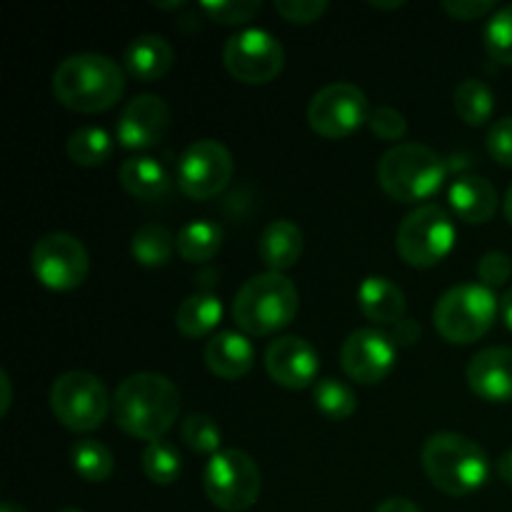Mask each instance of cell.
I'll list each match as a JSON object with an SVG mask.
<instances>
[{"mask_svg": "<svg viewBox=\"0 0 512 512\" xmlns=\"http://www.w3.org/2000/svg\"><path fill=\"white\" fill-rule=\"evenodd\" d=\"M180 390L160 373H135L125 378L113 393V418L130 438L163 440V435L178 423Z\"/></svg>", "mask_w": 512, "mask_h": 512, "instance_id": "6da1fadb", "label": "cell"}, {"mask_svg": "<svg viewBox=\"0 0 512 512\" xmlns=\"http://www.w3.org/2000/svg\"><path fill=\"white\" fill-rule=\"evenodd\" d=\"M125 93V73L100 53L68 55L53 73V95L73 113H103Z\"/></svg>", "mask_w": 512, "mask_h": 512, "instance_id": "7a4b0ae2", "label": "cell"}, {"mask_svg": "<svg viewBox=\"0 0 512 512\" xmlns=\"http://www.w3.org/2000/svg\"><path fill=\"white\" fill-rule=\"evenodd\" d=\"M420 463L430 483L450 498H465L475 493L488 483L490 475L488 453L468 435L450 433V430L425 440Z\"/></svg>", "mask_w": 512, "mask_h": 512, "instance_id": "3957f363", "label": "cell"}, {"mask_svg": "<svg viewBox=\"0 0 512 512\" xmlns=\"http://www.w3.org/2000/svg\"><path fill=\"white\" fill-rule=\"evenodd\" d=\"M300 308L298 290L283 273L250 278L233 300V320L245 335H273L288 328Z\"/></svg>", "mask_w": 512, "mask_h": 512, "instance_id": "277c9868", "label": "cell"}, {"mask_svg": "<svg viewBox=\"0 0 512 512\" xmlns=\"http://www.w3.org/2000/svg\"><path fill=\"white\" fill-rule=\"evenodd\" d=\"M448 168L433 148L420 143H398L380 158L378 183L398 203H420L433 198Z\"/></svg>", "mask_w": 512, "mask_h": 512, "instance_id": "5b68a950", "label": "cell"}, {"mask_svg": "<svg viewBox=\"0 0 512 512\" xmlns=\"http://www.w3.org/2000/svg\"><path fill=\"white\" fill-rule=\"evenodd\" d=\"M500 313L498 295L480 283L455 285L433 310L435 330L453 345H470L490 333Z\"/></svg>", "mask_w": 512, "mask_h": 512, "instance_id": "8992f818", "label": "cell"}, {"mask_svg": "<svg viewBox=\"0 0 512 512\" xmlns=\"http://www.w3.org/2000/svg\"><path fill=\"white\" fill-rule=\"evenodd\" d=\"M203 490L215 508L225 512L250 510L263 490L258 463L243 450H220L203 470Z\"/></svg>", "mask_w": 512, "mask_h": 512, "instance_id": "52a82bcc", "label": "cell"}, {"mask_svg": "<svg viewBox=\"0 0 512 512\" xmlns=\"http://www.w3.org/2000/svg\"><path fill=\"white\" fill-rule=\"evenodd\" d=\"M50 408L60 425L73 433H93L113 410V398H108L103 380L93 373L70 370L55 378L50 388Z\"/></svg>", "mask_w": 512, "mask_h": 512, "instance_id": "ba28073f", "label": "cell"}, {"mask_svg": "<svg viewBox=\"0 0 512 512\" xmlns=\"http://www.w3.org/2000/svg\"><path fill=\"white\" fill-rule=\"evenodd\" d=\"M455 245V223L440 205H418L398 228L395 248L410 268H433L443 263Z\"/></svg>", "mask_w": 512, "mask_h": 512, "instance_id": "9c48e42d", "label": "cell"}, {"mask_svg": "<svg viewBox=\"0 0 512 512\" xmlns=\"http://www.w3.org/2000/svg\"><path fill=\"white\" fill-rule=\"evenodd\" d=\"M223 63L240 83L265 85L283 73L285 48L268 30L245 28L228 38L223 48Z\"/></svg>", "mask_w": 512, "mask_h": 512, "instance_id": "30bf717a", "label": "cell"}, {"mask_svg": "<svg viewBox=\"0 0 512 512\" xmlns=\"http://www.w3.org/2000/svg\"><path fill=\"white\" fill-rule=\"evenodd\" d=\"M33 275L40 285L55 293H70L88 278L90 258L85 245L70 233H48L30 253Z\"/></svg>", "mask_w": 512, "mask_h": 512, "instance_id": "8fae6325", "label": "cell"}, {"mask_svg": "<svg viewBox=\"0 0 512 512\" xmlns=\"http://www.w3.org/2000/svg\"><path fill=\"white\" fill-rule=\"evenodd\" d=\"M233 155L218 140H195L178 163V188L193 200H210L233 180Z\"/></svg>", "mask_w": 512, "mask_h": 512, "instance_id": "7c38bea8", "label": "cell"}, {"mask_svg": "<svg viewBox=\"0 0 512 512\" xmlns=\"http://www.w3.org/2000/svg\"><path fill=\"white\" fill-rule=\"evenodd\" d=\"M368 98L353 83H330L313 95L308 105V123L318 135L340 140L368 123Z\"/></svg>", "mask_w": 512, "mask_h": 512, "instance_id": "4fadbf2b", "label": "cell"}, {"mask_svg": "<svg viewBox=\"0 0 512 512\" xmlns=\"http://www.w3.org/2000/svg\"><path fill=\"white\" fill-rule=\"evenodd\" d=\"M398 345L390 333L378 328H360L345 338L340 348V365L345 375L360 385H378L393 373Z\"/></svg>", "mask_w": 512, "mask_h": 512, "instance_id": "5bb4252c", "label": "cell"}, {"mask_svg": "<svg viewBox=\"0 0 512 512\" xmlns=\"http://www.w3.org/2000/svg\"><path fill=\"white\" fill-rule=\"evenodd\" d=\"M265 370L283 388L305 390L318 383L320 355L305 338L283 335L265 350Z\"/></svg>", "mask_w": 512, "mask_h": 512, "instance_id": "9a60e30c", "label": "cell"}, {"mask_svg": "<svg viewBox=\"0 0 512 512\" xmlns=\"http://www.w3.org/2000/svg\"><path fill=\"white\" fill-rule=\"evenodd\" d=\"M170 128V108L160 95H135L118 118V143L128 150L155 148Z\"/></svg>", "mask_w": 512, "mask_h": 512, "instance_id": "2e32d148", "label": "cell"}, {"mask_svg": "<svg viewBox=\"0 0 512 512\" xmlns=\"http://www.w3.org/2000/svg\"><path fill=\"white\" fill-rule=\"evenodd\" d=\"M468 385L480 400H512V348H485L468 363Z\"/></svg>", "mask_w": 512, "mask_h": 512, "instance_id": "e0dca14e", "label": "cell"}, {"mask_svg": "<svg viewBox=\"0 0 512 512\" xmlns=\"http://www.w3.org/2000/svg\"><path fill=\"white\" fill-rule=\"evenodd\" d=\"M255 348L245 333L223 330L205 345V365L223 380H240L253 370Z\"/></svg>", "mask_w": 512, "mask_h": 512, "instance_id": "ac0fdd59", "label": "cell"}, {"mask_svg": "<svg viewBox=\"0 0 512 512\" xmlns=\"http://www.w3.org/2000/svg\"><path fill=\"white\" fill-rule=\"evenodd\" d=\"M358 308L370 323L398 325L405 320V293L398 283L385 275H368L358 285Z\"/></svg>", "mask_w": 512, "mask_h": 512, "instance_id": "d6986e66", "label": "cell"}, {"mask_svg": "<svg viewBox=\"0 0 512 512\" xmlns=\"http://www.w3.org/2000/svg\"><path fill=\"white\" fill-rule=\"evenodd\" d=\"M448 200L453 213L470 225L488 223L498 213V193L483 175H460L450 185Z\"/></svg>", "mask_w": 512, "mask_h": 512, "instance_id": "ffe728a7", "label": "cell"}, {"mask_svg": "<svg viewBox=\"0 0 512 512\" xmlns=\"http://www.w3.org/2000/svg\"><path fill=\"white\" fill-rule=\"evenodd\" d=\"M175 50L163 35H138L133 43L125 48L123 65L135 80L140 83H155L173 68Z\"/></svg>", "mask_w": 512, "mask_h": 512, "instance_id": "44dd1931", "label": "cell"}, {"mask_svg": "<svg viewBox=\"0 0 512 512\" xmlns=\"http://www.w3.org/2000/svg\"><path fill=\"white\" fill-rule=\"evenodd\" d=\"M258 253L268 273H285L303 255V230L293 220H273L260 233Z\"/></svg>", "mask_w": 512, "mask_h": 512, "instance_id": "7402d4cb", "label": "cell"}, {"mask_svg": "<svg viewBox=\"0 0 512 512\" xmlns=\"http://www.w3.org/2000/svg\"><path fill=\"white\" fill-rule=\"evenodd\" d=\"M118 180L133 198L155 200L163 198L170 190V175L160 160L150 155H135L128 158L118 170Z\"/></svg>", "mask_w": 512, "mask_h": 512, "instance_id": "603a6c76", "label": "cell"}, {"mask_svg": "<svg viewBox=\"0 0 512 512\" xmlns=\"http://www.w3.org/2000/svg\"><path fill=\"white\" fill-rule=\"evenodd\" d=\"M223 320V303L213 293H193L175 310V328L190 340L205 338Z\"/></svg>", "mask_w": 512, "mask_h": 512, "instance_id": "cb8c5ba5", "label": "cell"}, {"mask_svg": "<svg viewBox=\"0 0 512 512\" xmlns=\"http://www.w3.org/2000/svg\"><path fill=\"white\" fill-rule=\"evenodd\" d=\"M175 250H178V240L160 223H148L138 228L133 235V243H130L133 260L143 268H163L170 263Z\"/></svg>", "mask_w": 512, "mask_h": 512, "instance_id": "d4e9b609", "label": "cell"}, {"mask_svg": "<svg viewBox=\"0 0 512 512\" xmlns=\"http://www.w3.org/2000/svg\"><path fill=\"white\" fill-rule=\"evenodd\" d=\"M180 258L188 263H208L223 245V228L213 220H190L175 235Z\"/></svg>", "mask_w": 512, "mask_h": 512, "instance_id": "484cf974", "label": "cell"}, {"mask_svg": "<svg viewBox=\"0 0 512 512\" xmlns=\"http://www.w3.org/2000/svg\"><path fill=\"white\" fill-rule=\"evenodd\" d=\"M455 113L465 125L480 128L488 123L495 113V95L483 80L468 78L455 88Z\"/></svg>", "mask_w": 512, "mask_h": 512, "instance_id": "4316f807", "label": "cell"}, {"mask_svg": "<svg viewBox=\"0 0 512 512\" xmlns=\"http://www.w3.org/2000/svg\"><path fill=\"white\" fill-rule=\"evenodd\" d=\"M70 463L85 483H105L115 470V458L108 445L95 438H83L70 448Z\"/></svg>", "mask_w": 512, "mask_h": 512, "instance_id": "83f0119b", "label": "cell"}, {"mask_svg": "<svg viewBox=\"0 0 512 512\" xmlns=\"http://www.w3.org/2000/svg\"><path fill=\"white\" fill-rule=\"evenodd\" d=\"M65 148H68V158L75 165L98 168L113 155V138L108 135V130L98 128V125H85L70 135Z\"/></svg>", "mask_w": 512, "mask_h": 512, "instance_id": "f1b7e54d", "label": "cell"}, {"mask_svg": "<svg viewBox=\"0 0 512 512\" xmlns=\"http://www.w3.org/2000/svg\"><path fill=\"white\" fill-rule=\"evenodd\" d=\"M140 465L150 483L155 485H173L183 473V458L170 440H153L145 445Z\"/></svg>", "mask_w": 512, "mask_h": 512, "instance_id": "f546056e", "label": "cell"}, {"mask_svg": "<svg viewBox=\"0 0 512 512\" xmlns=\"http://www.w3.org/2000/svg\"><path fill=\"white\" fill-rule=\"evenodd\" d=\"M313 400L315 408L325 415L328 420H348L350 415L358 410V398H355L353 388L335 378H320L313 385Z\"/></svg>", "mask_w": 512, "mask_h": 512, "instance_id": "4dcf8cb0", "label": "cell"}, {"mask_svg": "<svg viewBox=\"0 0 512 512\" xmlns=\"http://www.w3.org/2000/svg\"><path fill=\"white\" fill-rule=\"evenodd\" d=\"M180 440H183L193 453L210 455V458H213L215 453H220L223 430L218 428V423H215L210 415L195 413L188 415V418L180 423Z\"/></svg>", "mask_w": 512, "mask_h": 512, "instance_id": "1f68e13d", "label": "cell"}, {"mask_svg": "<svg viewBox=\"0 0 512 512\" xmlns=\"http://www.w3.org/2000/svg\"><path fill=\"white\" fill-rule=\"evenodd\" d=\"M485 50L498 63L512 65V3L495 10L485 25Z\"/></svg>", "mask_w": 512, "mask_h": 512, "instance_id": "d6a6232c", "label": "cell"}, {"mask_svg": "<svg viewBox=\"0 0 512 512\" xmlns=\"http://www.w3.org/2000/svg\"><path fill=\"white\" fill-rule=\"evenodd\" d=\"M263 3L260 0H215V3H203L200 10L210 20L223 25H240L253 20L260 13Z\"/></svg>", "mask_w": 512, "mask_h": 512, "instance_id": "836d02e7", "label": "cell"}, {"mask_svg": "<svg viewBox=\"0 0 512 512\" xmlns=\"http://www.w3.org/2000/svg\"><path fill=\"white\" fill-rule=\"evenodd\" d=\"M368 125L370 130H373L375 138L390 140V143L403 140L405 135H408V120H405L403 113L390 108V105H380V108H375L373 113H370Z\"/></svg>", "mask_w": 512, "mask_h": 512, "instance_id": "e575fe53", "label": "cell"}, {"mask_svg": "<svg viewBox=\"0 0 512 512\" xmlns=\"http://www.w3.org/2000/svg\"><path fill=\"white\" fill-rule=\"evenodd\" d=\"M512 275V260L508 253H500V250H490V253H485L483 258H480L478 263V278H480V285H485V288H500V285H505L510 280Z\"/></svg>", "mask_w": 512, "mask_h": 512, "instance_id": "d590c367", "label": "cell"}, {"mask_svg": "<svg viewBox=\"0 0 512 512\" xmlns=\"http://www.w3.org/2000/svg\"><path fill=\"white\" fill-rule=\"evenodd\" d=\"M275 10L288 23L310 25L323 18L325 10H328V3L325 0H275Z\"/></svg>", "mask_w": 512, "mask_h": 512, "instance_id": "8d00e7d4", "label": "cell"}, {"mask_svg": "<svg viewBox=\"0 0 512 512\" xmlns=\"http://www.w3.org/2000/svg\"><path fill=\"white\" fill-rule=\"evenodd\" d=\"M485 145H488V153L495 163L512 168V115L495 120V123L490 125Z\"/></svg>", "mask_w": 512, "mask_h": 512, "instance_id": "74e56055", "label": "cell"}, {"mask_svg": "<svg viewBox=\"0 0 512 512\" xmlns=\"http://www.w3.org/2000/svg\"><path fill=\"white\" fill-rule=\"evenodd\" d=\"M443 10L450 15L453 20H478L483 15L493 13L495 3L493 0H445Z\"/></svg>", "mask_w": 512, "mask_h": 512, "instance_id": "f35d334b", "label": "cell"}, {"mask_svg": "<svg viewBox=\"0 0 512 512\" xmlns=\"http://www.w3.org/2000/svg\"><path fill=\"white\" fill-rule=\"evenodd\" d=\"M393 328L395 330L390 333V338L395 340V345H413L415 340L420 338V333H423V330H420V325L410 318H405L403 323L393 325Z\"/></svg>", "mask_w": 512, "mask_h": 512, "instance_id": "ab89813d", "label": "cell"}, {"mask_svg": "<svg viewBox=\"0 0 512 512\" xmlns=\"http://www.w3.org/2000/svg\"><path fill=\"white\" fill-rule=\"evenodd\" d=\"M375 512H423V510H420L418 505L408 498H390V500H385L383 505H378Z\"/></svg>", "mask_w": 512, "mask_h": 512, "instance_id": "60d3db41", "label": "cell"}, {"mask_svg": "<svg viewBox=\"0 0 512 512\" xmlns=\"http://www.w3.org/2000/svg\"><path fill=\"white\" fill-rule=\"evenodd\" d=\"M10 403H13V383L5 370H0V415H8Z\"/></svg>", "mask_w": 512, "mask_h": 512, "instance_id": "b9f144b4", "label": "cell"}, {"mask_svg": "<svg viewBox=\"0 0 512 512\" xmlns=\"http://www.w3.org/2000/svg\"><path fill=\"white\" fill-rule=\"evenodd\" d=\"M498 475L503 483H508L512 488V450H508V453L498 460Z\"/></svg>", "mask_w": 512, "mask_h": 512, "instance_id": "7bdbcfd3", "label": "cell"}, {"mask_svg": "<svg viewBox=\"0 0 512 512\" xmlns=\"http://www.w3.org/2000/svg\"><path fill=\"white\" fill-rule=\"evenodd\" d=\"M500 315H503V323L508 325V330L512 333V288L500 298Z\"/></svg>", "mask_w": 512, "mask_h": 512, "instance_id": "ee69618b", "label": "cell"}, {"mask_svg": "<svg viewBox=\"0 0 512 512\" xmlns=\"http://www.w3.org/2000/svg\"><path fill=\"white\" fill-rule=\"evenodd\" d=\"M503 213H505V220L512 225V183L508 188V193H505V200H503Z\"/></svg>", "mask_w": 512, "mask_h": 512, "instance_id": "f6af8a7d", "label": "cell"}, {"mask_svg": "<svg viewBox=\"0 0 512 512\" xmlns=\"http://www.w3.org/2000/svg\"><path fill=\"white\" fill-rule=\"evenodd\" d=\"M0 512H28V510H25L23 505L13 503V500H5V503H3V508H0Z\"/></svg>", "mask_w": 512, "mask_h": 512, "instance_id": "bcb514c9", "label": "cell"}, {"mask_svg": "<svg viewBox=\"0 0 512 512\" xmlns=\"http://www.w3.org/2000/svg\"><path fill=\"white\" fill-rule=\"evenodd\" d=\"M370 5H373V8H385V10L403 8V3H375V0H373V3H370Z\"/></svg>", "mask_w": 512, "mask_h": 512, "instance_id": "7dc6e473", "label": "cell"}, {"mask_svg": "<svg viewBox=\"0 0 512 512\" xmlns=\"http://www.w3.org/2000/svg\"><path fill=\"white\" fill-rule=\"evenodd\" d=\"M155 5L165 10H173V8H183V0H178V3H155Z\"/></svg>", "mask_w": 512, "mask_h": 512, "instance_id": "c3c4849f", "label": "cell"}, {"mask_svg": "<svg viewBox=\"0 0 512 512\" xmlns=\"http://www.w3.org/2000/svg\"><path fill=\"white\" fill-rule=\"evenodd\" d=\"M60 512H83V510H78V508H65V510H60Z\"/></svg>", "mask_w": 512, "mask_h": 512, "instance_id": "681fc988", "label": "cell"}]
</instances>
